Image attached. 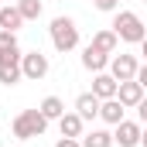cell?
I'll use <instances>...</instances> for the list:
<instances>
[{
  "label": "cell",
  "instance_id": "1",
  "mask_svg": "<svg viewBox=\"0 0 147 147\" xmlns=\"http://www.w3.org/2000/svg\"><path fill=\"white\" fill-rule=\"evenodd\" d=\"M113 31H116L120 41H127V45H140L147 38L144 21H140L134 10H116V14H113Z\"/></svg>",
  "mask_w": 147,
  "mask_h": 147
},
{
  "label": "cell",
  "instance_id": "2",
  "mask_svg": "<svg viewBox=\"0 0 147 147\" xmlns=\"http://www.w3.org/2000/svg\"><path fill=\"white\" fill-rule=\"evenodd\" d=\"M10 130H14V137H17V140H31V137H41V134L48 130V116H45L41 110H21L17 116H14Z\"/></svg>",
  "mask_w": 147,
  "mask_h": 147
},
{
  "label": "cell",
  "instance_id": "3",
  "mask_svg": "<svg viewBox=\"0 0 147 147\" xmlns=\"http://www.w3.org/2000/svg\"><path fill=\"white\" fill-rule=\"evenodd\" d=\"M48 34H51V45H55V51H72L79 48V28H75L72 17H55L51 21V28H48Z\"/></svg>",
  "mask_w": 147,
  "mask_h": 147
},
{
  "label": "cell",
  "instance_id": "4",
  "mask_svg": "<svg viewBox=\"0 0 147 147\" xmlns=\"http://www.w3.org/2000/svg\"><path fill=\"white\" fill-rule=\"evenodd\" d=\"M48 69H51V62H48V55H41V51H28V55H21V72H24V79H31V82H41L45 75H48Z\"/></svg>",
  "mask_w": 147,
  "mask_h": 147
},
{
  "label": "cell",
  "instance_id": "5",
  "mask_svg": "<svg viewBox=\"0 0 147 147\" xmlns=\"http://www.w3.org/2000/svg\"><path fill=\"white\" fill-rule=\"evenodd\" d=\"M21 55H24L21 48L0 55V86H17L24 79V72H21Z\"/></svg>",
  "mask_w": 147,
  "mask_h": 147
},
{
  "label": "cell",
  "instance_id": "6",
  "mask_svg": "<svg viewBox=\"0 0 147 147\" xmlns=\"http://www.w3.org/2000/svg\"><path fill=\"white\" fill-rule=\"evenodd\" d=\"M137 69H140L137 55H113V58H110V75L116 79V82H130V79H137Z\"/></svg>",
  "mask_w": 147,
  "mask_h": 147
},
{
  "label": "cell",
  "instance_id": "7",
  "mask_svg": "<svg viewBox=\"0 0 147 147\" xmlns=\"http://www.w3.org/2000/svg\"><path fill=\"white\" fill-rule=\"evenodd\" d=\"M140 134H144V123L123 120V123H116V130H113V144H120V147H140Z\"/></svg>",
  "mask_w": 147,
  "mask_h": 147
},
{
  "label": "cell",
  "instance_id": "8",
  "mask_svg": "<svg viewBox=\"0 0 147 147\" xmlns=\"http://www.w3.org/2000/svg\"><path fill=\"white\" fill-rule=\"evenodd\" d=\"M116 99H120L127 110H137V106H140V99H144V86H140L137 79H130V82H120V89H116Z\"/></svg>",
  "mask_w": 147,
  "mask_h": 147
},
{
  "label": "cell",
  "instance_id": "9",
  "mask_svg": "<svg viewBox=\"0 0 147 147\" xmlns=\"http://www.w3.org/2000/svg\"><path fill=\"white\" fill-rule=\"evenodd\" d=\"M110 58L106 51H99L96 45H86V51H82V69H89V72H106L110 69Z\"/></svg>",
  "mask_w": 147,
  "mask_h": 147
},
{
  "label": "cell",
  "instance_id": "10",
  "mask_svg": "<svg viewBox=\"0 0 147 147\" xmlns=\"http://www.w3.org/2000/svg\"><path fill=\"white\" fill-rule=\"evenodd\" d=\"M99 106H103V99H99L96 92H82V96L75 99V113H79L82 120H96V116H99Z\"/></svg>",
  "mask_w": 147,
  "mask_h": 147
},
{
  "label": "cell",
  "instance_id": "11",
  "mask_svg": "<svg viewBox=\"0 0 147 147\" xmlns=\"http://www.w3.org/2000/svg\"><path fill=\"white\" fill-rule=\"evenodd\" d=\"M123 113H127V106L113 96V99H103V106H99V120L110 123V127H116V123H123Z\"/></svg>",
  "mask_w": 147,
  "mask_h": 147
},
{
  "label": "cell",
  "instance_id": "12",
  "mask_svg": "<svg viewBox=\"0 0 147 147\" xmlns=\"http://www.w3.org/2000/svg\"><path fill=\"white\" fill-rule=\"evenodd\" d=\"M116 89H120V82H116L110 72H96V79H92V92H96L99 99H113Z\"/></svg>",
  "mask_w": 147,
  "mask_h": 147
},
{
  "label": "cell",
  "instance_id": "13",
  "mask_svg": "<svg viewBox=\"0 0 147 147\" xmlns=\"http://www.w3.org/2000/svg\"><path fill=\"white\" fill-rule=\"evenodd\" d=\"M17 28H24V17H21L17 3L0 7V31H17Z\"/></svg>",
  "mask_w": 147,
  "mask_h": 147
},
{
  "label": "cell",
  "instance_id": "14",
  "mask_svg": "<svg viewBox=\"0 0 147 147\" xmlns=\"http://www.w3.org/2000/svg\"><path fill=\"white\" fill-rule=\"evenodd\" d=\"M82 116L79 113H65L62 120H58V130H62V137H82Z\"/></svg>",
  "mask_w": 147,
  "mask_h": 147
},
{
  "label": "cell",
  "instance_id": "15",
  "mask_svg": "<svg viewBox=\"0 0 147 147\" xmlns=\"http://www.w3.org/2000/svg\"><path fill=\"white\" fill-rule=\"evenodd\" d=\"M89 45H96L99 51H106V55H113V51H116V45H120V38H116V31L110 28V31H96Z\"/></svg>",
  "mask_w": 147,
  "mask_h": 147
},
{
  "label": "cell",
  "instance_id": "16",
  "mask_svg": "<svg viewBox=\"0 0 147 147\" xmlns=\"http://www.w3.org/2000/svg\"><path fill=\"white\" fill-rule=\"evenodd\" d=\"M38 110L45 113V116H48V123H51V120H62V116H65V103H62L58 96H45Z\"/></svg>",
  "mask_w": 147,
  "mask_h": 147
},
{
  "label": "cell",
  "instance_id": "17",
  "mask_svg": "<svg viewBox=\"0 0 147 147\" xmlns=\"http://www.w3.org/2000/svg\"><path fill=\"white\" fill-rule=\"evenodd\" d=\"M82 147H113V134L110 130H89L82 137Z\"/></svg>",
  "mask_w": 147,
  "mask_h": 147
},
{
  "label": "cell",
  "instance_id": "18",
  "mask_svg": "<svg viewBox=\"0 0 147 147\" xmlns=\"http://www.w3.org/2000/svg\"><path fill=\"white\" fill-rule=\"evenodd\" d=\"M17 10H21L24 21H38L45 7H41V0H17Z\"/></svg>",
  "mask_w": 147,
  "mask_h": 147
},
{
  "label": "cell",
  "instance_id": "19",
  "mask_svg": "<svg viewBox=\"0 0 147 147\" xmlns=\"http://www.w3.org/2000/svg\"><path fill=\"white\" fill-rule=\"evenodd\" d=\"M3 51H17V31H0V55Z\"/></svg>",
  "mask_w": 147,
  "mask_h": 147
},
{
  "label": "cell",
  "instance_id": "20",
  "mask_svg": "<svg viewBox=\"0 0 147 147\" xmlns=\"http://www.w3.org/2000/svg\"><path fill=\"white\" fill-rule=\"evenodd\" d=\"M116 7H120V0H96V10H103V14H116Z\"/></svg>",
  "mask_w": 147,
  "mask_h": 147
},
{
  "label": "cell",
  "instance_id": "21",
  "mask_svg": "<svg viewBox=\"0 0 147 147\" xmlns=\"http://www.w3.org/2000/svg\"><path fill=\"white\" fill-rule=\"evenodd\" d=\"M55 147H82L79 137H62V140H55Z\"/></svg>",
  "mask_w": 147,
  "mask_h": 147
},
{
  "label": "cell",
  "instance_id": "22",
  "mask_svg": "<svg viewBox=\"0 0 147 147\" xmlns=\"http://www.w3.org/2000/svg\"><path fill=\"white\" fill-rule=\"evenodd\" d=\"M137 82L144 86V92H147V62H144V65H140V69H137Z\"/></svg>",
  "mask_w": 147,
  "mask_h": 147
},
{
  "label": "cell",
  "instance_id": "23",
  "mask_svg": "<svg viewBox=\"0 0 147 147\" xmlns=\"http://www.w3.org/2000/svg\"><path fill=\"white\" fill-rule=\"evenodd\" d=\"M137 116H140V123L147 127V96L140 99V106H137Z\"/></svg>",
  "mask_w": 147,
  "mask_h": 147
},
{
  "label": "cell",
  "instance_id": "24",
  "mask_svg": "<svg viewBox=\"0 0 147 147\" xmlns=\"http://www.w3.org/2000/svg\"><path fill=\"white\" fill-rule=\"evenodd\" d=\"M140 55H144V62H147V38L140 41Z\"/></svg>",
  "mask_w": 147,
  "mask_h": 147
},
{
  "label": "cell",
  "instance_id": "25",
  "mask_svg": "<svg viewBox=\"0 0 147 147\" xmlns=\"http://www.w3.org/2000/svg\"><path fill=\"white\" fill-rule=\"evenodd\" d=\"M140 147H147V127H144V134H140Z\"/></svg>",
  "mask_w": 147,
  "mask_h": 147
},
{
  "label": "cell",
  "instance_id": "26",
  "mask_svg": "<svg viewBox=\"0 0 147 147\" xmlns=\"http://www.w3.org/2000/svg\"><path fill=\"white\" fill-rule=\"evenodd\" d=\"M144 3H147V0H144Z\"/></svg>",
  "mask_w": 147,
  "mask_h": 147
}]
</instances>
